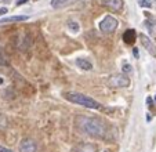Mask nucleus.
Wrapping results in <instances>:
<instances>
[{
    "label": "nucleus",
    "mask_w": 156,
    "mask_h": 152,
    "mask_svg": "<svg viewBox=\"0 0 156 152\" xmlns=\"http://www.w3.org/2000/svg\"><path fill=\"white\" fill-rule=\"evenodd\" d=\"M69 3H71V0H53V2H51V6H53L54 9H62V7L68 6Z\"/></svg>",
    "instance_id": "12"
},
{
    "label": "nucleus",
    "mask_w": 156,
    "mask_h": 152,
    "mask_svg": "<svg viewBox=\"0 0 156 152\" xmlns=\"http://www.w3.org/2000/svg\"><path fill=\"white\" fill-rule=\"evenodd\" d=\"M76 64H77V67L82 68L83 71H90L93 68L91 62L88 61V60H86V58H77L76 60Z\"/></svg>",
    "instance_id": "10"
},
{
    "label": "nucleus",
    "mask_w": 156,
    "mask_h": 152,
    "mask_svg": "<svg viewBox=\"0 0 156 152\" xmlns=\"http://www.w3.org/2000/svg\"><path fill=\"white\" fill-rule=\"evenodd\" d=\"M0 65L2 67H9V58H7V54L3 47H0Z\"/></svg>",
    "instance_id": "13"
},
{
    "label": "nucleus",
    "mask_w": 156,
    "mask_h": 152,
    "mask_svg": "<svg viewBox=\"0 0 156 152\" xmlns=\"http://www.w3.org/2000/svg\"><path fill=\"white\" fill-rule=\"evenodd\" d=\"M134 54H136V57H138V50L134 49Z\"/></svg>",
    "instance_id": "21"
},
{
    "label": "nucleus",
    "mask_w": 156,
    "mask_h": 152,
    "mask_svg": "<svg viewBox=\"0 0 156 152\" xmlns=\"http://www.w3.org/2000/svg\"><path fill=\"white\" fill-rule=\"evenodd\" d=\"M105 152H108V151H105Z\"/></svg>",
    "instance_id": "23"
},
{
    "label": "nucleus",
    "mask_w": 156,
    "mask_h": 152,
    "mask_svg": "<svg viewBox=\"0 0 156 152\" xmlns=\"http://www.w3.org/2000/svg\"><path fill=\"white\" fill-rule=\"evenodd\" d=\"M108 85L111 87H129L130 86V79L129 76H126L124 73H115L109 78Z\"/></svg>",
    "instance_id": "3"
},
{
    "label": "nucleus",
    "mask_w": 156,
    "mask_h": 152,
    "mask_svg": "<svg viewBox=\"0 0 156 152\" xmlns=\"http://www.w3.org/2000/svg\"><path fill=\"white\" fill-rule=\"evenodd\" d=\"M7 127V119L4 115H0V130H4Z\"/></svg>",
    "instance_id": "15"
},
{
    "label": "nucleus",
    "mask_w": 156,
    "mask_h": 152,
    "mask_svg": "<svg viewBox=\"0 0 156 152\" xmlns=\"http://www.w3.org/2000/svg\"><path fill=\"white\" fill-rule=\"evenodd\" d=\"M123 42L126 44H134L136 42V31L134 29H127L126 32L123 33Z\"/></svg>",
    "instance_id": "8"
},
{
    "label": "nucleus",
    "mask_w": 156,
    "mask_h": 152,
    "mask_svg": "<svg viewBox=\"0 0 156 152\" xmlns=\"http://www.w3.org/2000/svg\"><path fill=\"white\" fill-rule=\"evenodd\" d=\"M0 152H14V151H11V149L6 148V147H2V145H0Z\"/></svg>",
    "instance_id": "18"
},
{
    "label": "nucleus",
    "mask_w": 156,
    "mask_h": 152,
    "mask_svg": "<svg viewBox=\"0 0 156 152\" xmlns=\"http://www.w3.org/2000/svg\"><path fill=\"white\" fill-rule=\"evenodd\" d=\"M37 145L32 138H25L20 144V152H36Z\"/></svg>",
    "instance_id": "6"
},
{
    "label": "nucleus",
    "mask_w": 156,
    "mask_h": 152,
    "mask_svg": "<svg viewBox=\"0 0 156 152\" xmlns=\"http://www.w3.org/2000/svg\"><path fill=\"white\" fill-rule=\"evenodd\" d=\"M68 28H69V31H71L72 33H77L80 31L79 24L75 22V21H71V22H68Z\"/></svg>",
    "instance_id": "14"
},
{
    "label": "nucleus",
    "mask_w": 156,
    "mask_h": 152,
    "mask_svg": "<svg viewBox=\"0 0 156 152\" xmlns=\"http://www.w3.org/2000/svg\"><path fill=\"white\" fill-rule=\"evenodd\" d=\"M77 126L80 130L88 136H94V137H100V136L105 134V125L101 122L100 119L95 118H87V116H79L76 119Z\"/></svg>",
    "instance_id": "1"
},
{
    "label": "nucleus",
    "mask_w": 156,
    "mask_h": 152,
    "mask_svg": "<svg viewBox=\"0 0 156 152\" xmlns=\"http://www.w3.org/2000/svg\"><path fill=\"white\" fill-rule=\"evenodd\" d=\"M77 152H97V147L94 144H83L79 147Z\"/></svg>",
    "instance_id": "11"
},
{
    "label": "nucleus",
    "mask_w": 156,
    "mask_h": 152,
    "mask_svg": "<svg viewBox=\"0 0 156 152\" xmlns=\"http://www.w3.org/2000/svg\"><path fill=\"white\" fill-rule=\"evenodd\" d=\"M25 3H28V0H17V6H22Z\"/></svg>",
    "instance_id": "19"
},
{
    "label": "nucleus",
    "mask_w": 156,
    "mask_h": 152,
    "mask_svg": "<svg viewBox=\"0 0 156 152\" xmlns=\"http://www.w3.org/2000/svg\"><path fill=\"white\" fill-rule=\"evenodd\" d=\"M141 43L145 46V49L149 51L151 54H152L153 57H156V47L153 46V43L151 42V39L148 38V36H145V35H141Z\"/></svg>",
    "instance_id": "7"
},
{
    "label": "nucleus",
    "mask_w": 156,
    "mask_h": 152,
    "mask_svg": "<svg viewBox=\"0 0 156 152\" xmlns=\"http://www.w3.org/2000/svg\"><path fill=\"white\" fill-rule=\"evenodd\" d=\"M138 4H140L141 7H147V9L152 7V3H151V0H138Z\"/></svg>",
    "instance_id": "16"
},
{
    "label": "nucleus",
    "mask_w": 156,
    "mask_h": 152,
    "mask_svg": "<svg viewBox=\"0 0 156 152\" xmlns=\"http://www.w3.org/2000/svg\"><path fill=\"white\" fill-rule=\"evenodd\" d=\"M3 82H4V80H3V78H0V85H3Z\"/></svg>",
    "instance_id": "22"
},
{
    "label": "nucleus",
    "mask_w": 156,
    "mask_h": 152,
    "mask_svg": "<svg viewBox=\"0 0 156 152\" xmlns=\"http://www.w3.org/2000/svg\"><path fill=\"white\" fill-rule=\"evenodd\" d=\"M28 15H12V17H7L0 20V24H7V22H21V21H27Z\"/></svg>",
    "instance_id": "9"
},
{
    "label": "nucleus",
    "mask_w": 156,
    "mask_h": 152,
    "mask_svg": "<svg viewBox=\"0 0 156 152\" xmlns=\"http://www.w3.org/2000/svg\"><path fill=\"white\" fill-rule=\"evenodd\" d=\"M100 4L112 11H120L123 9V0H100Z\"/></svg>",
    "instance_id": "5"
},
{
    "label": "nucleus",
    "mask_w": 156,
    "mask_h": 152,
    "mask_svg": "<svg viewBox=\"0 0 156 152\" xmlns=\"http://www.w3.org/2000/svg\"><path fill=\"white\" fill-rule=\"evenodd\" d=\"M7 13V9L6 7H3V9H0V15H4Z\"/></svg>",
    "instance_id": "20"
},
{
    "label": "nucleus",
    "mask_w": 156,
    "mask_h": 152,
    "mask_svg": "<svg viewBox=\"0 0 156 152\" xmlns=\"http://www.w3.org/2000/svg\"><path fill=\"white\" fill-rule=\"evenodd\" d=\"M116 28H118V20H116V18H113L112 15H108V17H105L100 22V29L102 31V32H105V33L113 32Z\"/></svg>",
    "instance_id": "4"
},
{
    "label": "nucleus",
    "mask_w": 156,
    "mask_h": 152,
    "mask_svg": "<svg viewBox=\"0 0 156 152\" xmlns=\"http://www.w3.org/2000/svg\"><path fill=\"white\" fill-rule=\"evenodd\" d=\"M65 97L73 104H79L82 107H86V108H90V109H100L101 108V104L97 103L95 100L90 98V97L84 96L82 93H77V91H71V93H66Z\"/></svg>",
    "instance_id": "2"
},
{
    "label": "nucleus",
    "mask_w": 156,
    "mask_h": 152,
    "mask_svg": "<svg viewBox=\"0 0 156 152\" xmlns=\"http://www.w3.org/2000/svg\"><path fill=\"white\" fill-rule=\"evenodd\" d=\"M123 72H126V73L131 72V65H130V64H124L123 65Z\"/></svg>",
    "instance_id": "17"
}]
</instances>
